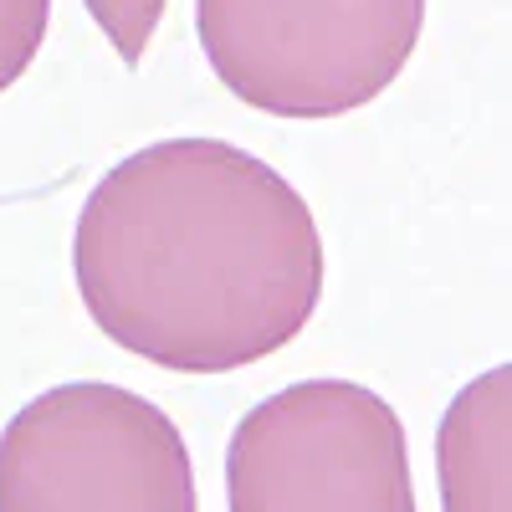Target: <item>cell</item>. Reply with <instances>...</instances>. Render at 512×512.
<instances>
[{
    "mask_svg": "<svg viewBox=\"0 0 512 512\" xmlns=\"http://www.w3.org/2000/svg\"><path fill=\"white\" fill-rule=\"evenodd\" d=\"M72 272L118 349L169 374H231L308 328L323 236L267 159L226 139H159L93 185Z\"/></svg>",
    "mask_w": 512,
    "mask_h": 512,
    "instance_id": "6da1fadb",
    "label": "cell"
},
{
    "mask_svg": "<svg viewBox=\"0 0 512 512\" xmlns=\"http://www.w3.org/2000/svg\"><path fill=\"white\" fill-rule=\"evenodd\" d=\"M425 0H195L200 52L226 88L277 118H338L405 72Z\"/></svg>",
    "mask_w": 512,
    "mask_h": 512,
    "instance_id": "7a4b0ae2",
    "label": "cell"
},
{
    "mask_svg": "<svg viewBox=\"0 0 512 512\" xmlns=\"http://www.w3.org/2000/svg\"><path fill=\"white\" fill-rule=\"evenodd\" d=\"M0 512H200L180 425L108 379H72L0 431Z\"/></svg>",
    "mask_w": 512,
    "mask_h": 512,
    "instance_id": "3957f363",
    "label": "cell"
},
{
    "mask_svg": "<svg viewBox=\"0 0 512 512\" xmlns=\"http://www.w3.org/2000/svg\"><path fill=\"white\" fill-rule=\"evenodd\" d=\"M231 512H415L395 405L354 379H303L251 405L226 446Z\"/></svg>",
    "mask_w": 512,
    "mask_h": 512,
    "instance_id": "277c9868",
    "label": "cell"
},
{
    "mask_svg": "<svg viewBox=\"0 0 512 512\" xmlns=\"http://www.w3.org/2000/svg\"><path fill=\"white\" fill-rule=\"evenodd\" d=\"M441 512H512V364L477 374L436 436Z\"/></svg>",
    "mask_w": 512,
    "mask_h": 512,
    "instance_id": "5b68a950",
    "label": "cell"
},
{
    "mask_svg": "<svg viewBox=\"0 0 512 512\" xmlns=\"http://www.w3.org/2000/svg\"><path fill=\"white\" fill-rule=\"evenodd\" d=\"M88 16L98 21V31L113 41V52L123 67H139L149 41H154V26L164 21V6L169 0H82Z\"/></svg>",
    "mask_w": 512,
    "mask_h": 512,
    "instance_id": "8992f818",
    "label": "cell"
},
{
    "mask_svg": "<svg viewBox=\"0 0 512 512\" xmlns=\"http://www.w3.org/2000/svg\"><path fill=\"white\" fill-rule=\"evenodd\" d=\"M52 0H0V93L21 82V72L36 62L47 41Z\"/></svg>",
    "mask_w": 512,
    "mask_h": 512,
    "instance_id": "52a82bcc",
    "label": "cell"
}]
</instances>
